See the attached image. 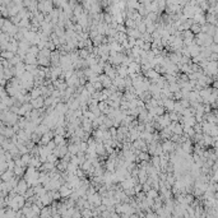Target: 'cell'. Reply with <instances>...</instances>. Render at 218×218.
<instances>
[{
    "mask_svg": "<svg viewBox=\"0 0 218 218\" xmlns=\"http://www.w3.org/2000/svg\"><path fill=\"white\" fill-rule=\"evenodd\" d=\"M31 106H32V109L33 110H40V109H44L45 107V98L42 97H38V98H36V100H31Z\"/></svg>",
    "mask_w": 218,
    "mask_h": 218,
    "instance_id": "obj_4",
    "label": "cell"
},
{
    "mask_svg": "<svg viewBox=\"0 0 218 218\" xmlns=\"http://www.w3.org/2000/svg\"><path fill=\"white\" fill-rule=\"evenodd\" d=\"M181 36H183V38H188V40H194V37H195L190 31H184Z\"/></svg>",
    "mask_w": 218,
    "mask_h": 218,
    "instance_id": "obj_35",
    "label": "cell"
},
{
    "mask_svg": "<svg viewBox=\"0 0 218 218\" xmlns=\"http://www.w3.org/2000/svg\"><path fill=\"white\" fill-rule=\"evenodd\" d=\"M55 110H56L60 115H65V114H66V111H68L69 109H68V106H66L65 103H64V102H60V103H57V105L55 106Z\"/></svg>",
    "mask_w": 218,
    "mask_h": 218,
    "instance_id": "obj_16",
    "label": "cell"
},
{
    "mask_svg": "<svg viewBox=\"0 0 218 218\" xmlns=\"http://www.w3.org/2000/svg\"><path fill=\"white\" fill-rule=\"evenodd\" d=\"M0 57L4 60H12L13 57H14V54L13 52H10V51H0Z\"/></svg>",
    "mask_w": 218,
    "mask_h": 218,
    "instance_id": "obj_20",
    "label": "cell"
},
{
    "mask_svg": "<svg viewBox=\"0 0 218 218\" xmlns=\"http://www.w3.org/2000/svg\"><path fill=\"white\" fill-rule=\"evenodd\" d=\"M143 45H144V41H143L142 38H138L135 40V47H139V49H142Z\"/></svg>",
    "mask_w": 218,
    "mask_h": 218,
    "instance_id": "obj_42",
    "label": "cell"
},
{
    "mask_svg": "<svg viewBox=\"0 0 218 218\" xmlns=\"http://www.w3.org/2000/svg\"><path fill=\"white\" fill-rule=\"evenodd\" d=\"M12 177H14V173H13V171H9V170H7L4 173L0 175V180H2L3 183H8Z\"/></svg>",
    "mask_w": 218,
    "mask_h": 218,
    "instance_id": "obj_15",
    "label": "cell"
},
{
    "mask_svg": "<svg viewBox=\"0 0 218 218\" xmlns=\"http://www.w3.org/2000/svg\"><path fill=\"white\" fill-rule=\"evenodd\" d=\"M5 139H7V138H5L4 135H0V144H2V143H4Z\"/></svg>",
    "mask_w": 218,
    "mask_h": 218,
    "instance_id": "obj_47",
    "label": "cell"
},
{
    "mask_svg": "<svg viewBox=\"0 0 218 218\" xmlns=\"http://www.w3.org/2000/svg\"><path fill=\"white\" fill-rule=\"evenodd\" d=\"M23 63L26 65H37V56H33L31 54H26Z\"/></svg>",
    "mask_w": 218,
    "mask_h": 218,
    "instance_id": "obj_9",
    "label": "cell"
},
{
    "mask_svg": "<svg viewBox=\"0 0 218 218\" xmlns=\"http://www.w3.org/2000/svg\"><path fill=\"white\" fill-rule=\"evenodd\" d=\"M59 161V158H57L55 155H52V153H50L49 156H47V158H46V162H50V163H54L55 166H56V162Z\"/></svg>",
    "mask_w": 218,
    "mask_h": 218,
    "instance_id": "obj_30",
    "label": "cell"
},
{
    "mask_svg": "<svg viewBox=\"0 0 218 218\" xmlns=\"http://www.w3.org/2000/svg\"><path fill=\"white\" fill-rule=\"evenodd\" d=\"M146 196L147 198H151V199H157L158 198V191L157 190H155V189H151L149 191H148V193H146Z\"/></svg>",
    "mask_w": 218,
    "mask_h": 218,
    "instance_id": "obj_28",
    "label": "cell"
},
{
    "mask_svg": "<svg viewBox=\"0 0 218 218\" xmlns=\"http://www.w3.org/2000/svg\"><path fill=\"white\" fill-rule=\"evenodd\" d=\"M51 208L50 207H44L41 209L40 214H38V218H51Z\"/></svg>",
    "mask_w": 218,
    "mask_h": 218,
    "instance_id": "obj_13",
    "label": "cell"
},
{
    "mask_svg": "<svg viewBox=\"0 0 218 218\" xmlns=\"http://www.w3.org/2000/svg\"><path fill=\"white\" fill-rule=\"evenodd\" d=\"M52 9H54V4H52V2L42 0V2H38V4H37V10H38L40 13L49 14Z\"/></svg>",
    "mask_w": 218,
    "mask_h": 218,
    "instance_id": "obj_1",
    "label": "cell"
},
{
    "mask_svg": "<svg viewBox=\"0 0 218 218\" xmlns=\"http://www.w3.org/2000/svg\"><path fill=\"white\" fill-rule=\"evenodd\" d=\"M98 110L101 111V114H103L106 110L109 109V106H107V103H106V101H102V102H98Z\"/></svg>",
    "mask_w": 218,
    "mask_h": 218,
    "instance_id": "obj_33",
    "label": "cell"
},
{
    "mask_svg": "<svg viewBox=\"0 0 218 218\" xmlns=\"http://www.w3.org/2000/svg\"><path fill=\"white\" fill-rule=\"evenodd\" d=\"M118 218H121V217H120V216H119V217H118Z\"/></svg>",
    "mask_w": 218,
    "mask_h": 218,
    "instance_id": "obj_49",
    "label": "cell"
},
{
    "mask_svg": "<svg viewBox=\"0 0 218 218\" xmlns=\"http://www.w3.org/2000/svg\"><path fill=\"white\" fill-rule=\"evenodd\" d=\"M78 148H79V152L86 153V151H87V143L86 142H81L78 144Z\"/></svg>",
    "mask_w": 218,
    "mask_h": 218,
    "instance_id": "obj_37",
    "label": "cell"
},
{
    "mask_svg": "<svg viewBox=\"0 0 218 218\" xmlns=\"http://www.w3.org/2000/svg\"><path fill=\"white\" fill-rule=\"evenodd\" d=\"M164 109H163V106H157V107H155V114L156 116H163L164 115Z\"/></svg>",
    "mask_w": 218,
    "mask_h": 218,
    "instance_id": "obj_34",
    "label": "cell"
},
{
    "mask_svg": "<svg viewBox=\"0 0 218 218\" xmlns=\"http://www.w3.org/2000/svg\"><path fill=\"white\" fill-rule=\"evenodd\" d=\"M7 163H8V170H9V171H13L14 167H15L14 161H9V162H7Z\"/></svg>",
    "mask_w": 218,
    "mask_h": 218,
    "instance_id": "obj_45",
    "label": "cell"
},
{
    "mask_svg": "<svg viewBox=\"0 0 218 218\" xmlns=\"http://www.w3.org/2000/svg\"><path fill=\"white\" fill-rule=\"evenodd\" d=\"M79 168V166H77L75 163H72V162H68V166H66V172L69 173H75V171Z\"/></svg>",
    "mask_w": 218,
    "mask_h": 218,
    "instance_id": "obj_25",
    "label": "cell"
},
{
    "mask_svg": "<svg viewBox=\"0 0 218 218\" xmlns=\"http://www.w3.org/2000/svg\"><path fill=\"white\" fill-rule=\"evenodd\" d=\"M13 27H14V24L10 22V19H5L4 20V24L2 26V27H0V29H2L3 33H9V32L13 29Z\"/></svg>",
    "mask_w": 218,
    "mask_h": 218,
    "instance_id": "obj_8",
    "label": "cell"
},
{
    "mask_svg": "<svg viewBox=\"0 0 218 218\" xmlns=\"http://www.w3.org/2000/svg\"><path fill=\"white\" fill-rule=\"evenodd\" d=\"M47 131H49V127H47L46 125H44V124L37 125V126H36V129H35V133H36V134H38L40 137H42L44 134H46Z\"/></svg>",
    "mask_w": 218,
    "mask_h": 218,
    "instance_id": "obj_14",
    "label": "cell"
},
{
    "mask_svg": "<svg viewBox=\"0 0 218 218\" xmlns=\"http://www.w3.org/2000/svg\"><path fill=\"white\" fill-rule=\"evenodd\" d=\"M15 214H17V212L10 209V208H7L5 209V218H15Z\"/></svg>",
    "mask_w": 218,
    "mask_h": 218,
    "instance_id": "obj_32",
    "label": "cell"
},
{
    "mask_svg": "<svg viewBox=\"0 0 218 218\" xmlns=\"http://www.w3.org/2000/svg\"><path fill=\"white\" fill-rule=\"evenodd\" d=\"M28 189H29V188H28L27 183H26L23 179H20L19 183H18V185H17V188H15V191H17L18 195H23Z\"/></svg>",
    "mask_w": 218,
    "mask_h": 218,
    "instance_id": "obj_5",
    "label": "cell"
},
{
    "mask_svg": "<svg viewBox=\"0 0 218 218\" xmlns=\"http://www.w3.org/2000/svg\"><path fill=\"white\" fill-rule=\"evenodd\" d=\"M65 133H66V129L64 126H56L54 129V134L55 135H63L65 137Z\"/></svg>",
    "mask_w": 218,
    "mask_h": 218,
    "instance_id": "obj_26",
    "label": "cell"
},
{
    "mask_svg": "<svg viewBox=\"0 0 218 218\" xmlns=\"http://www.w3.org/2000/svg\"><path fill=\"white\" fill-rule=\"evenodd\" d=\"M73 116H74V118H77V119H82V118H83V112L78 109V110H75V111H73Z\"/></svg>",
    "mask_w": 218,
    "mask_h": 218,
    "instance_id": "obj_39",
    "label": "cell"
},
{
    "mask_svg": "<svg viewBox=\"0 0 218 218\" xmlns=\"http://www.w3.org/2000/svg\"><path fill=\"white\" fill-rule=\"evenodd\" d=\"M59 191V194H60V196H61V199H68L69 196H70V194H72V189H69L66 185H61L60 186V189L57 190Z\"/></svg>",
    "mask_w": 218,
    "mask_h": 218,
    "instance_id": "obj_7",
    "label": "cell"
},
{
    "mask_svg": "<svg viewBox=\"0 0 218 218\" xmlns=\"http://www.w3.org/2000/svg\"><path fill=\"white\" fill-rule=\"evenodd\" d=\"M46 147L49 148V151H51V152H52V151H54L55 148H56V144L54 143V140H50V142H49V143H47V144H46Z\"/></svg>",
    "mask_w": 218,
    "mask_h": 218,
    "instance_id": "obj_40",
    "label": "cell"
},
{
    "mask_svg": "<svg viewBox=\"0 0 218 218\" xmlns=\"http://www.w3.org/2000/svg\"><path fill=\"white\" fill-rule=\"evenodd\" d=\"M40 200H41V203H42V205H44V207H50V204L52 203V198H51L50 191H47L44 196H41Z\"/></svg>",
    "mask_w": 218,
    "mask_h": 218,
    "instance_id": "obj_11",
    "label": "cell"
},
{
    "mask_svg": "<svg viewBox=\"0 0 218 218\" xmlns=\"http://www.w3.org/2000/svg\"><path fill=\"white\" fill-rule=\"evenodd\" d=\"M14 199H15V201H17V204H18V207H19V209H22L23 207H24V204H26V199L23 198L22 195H15V196H14Z\"/></svg>",
    "mask_w": 218,
    "mask_h": 218,
    "instance_id": "obj_24",
    "label": "cell"
},
{
    "mask_svg": "<svg viewBox=\"0 0 218 218\" xmlns=\"http://www.w3.org/2000/svg\"><path fill=\"white\" fill-rule=\"evenodd\" d=\"M3 135L7 138V139H10L13 135H15V133L13 131L12 129V126H5V129H4V133H3Z\"/></svg>",
    "mask_w": 218,
    "mask_h": 218,
    "instance_id": "obj_21",
    "label": "cell"
},
{
    "mask_svg": "<svg viewBox=\"0 0 218 218\" xmlns=\"http://www.w3.org/2000/svg\"><path fill=\"white\" fill-rule=\"evenodd\" d=\"M173 105H175V101L173 100H163V109L166 112H172L173 111Z\"/></svg>",
    "mask_w": 218,
    "mask_h": 218,
    "instance_id": "obj_10",
    "label": "cell"
},
{
    "mask_svg": "<svg viewBox=\"0 0 218 218\" xmlns=\"http://www.w3.org/2000/svg\"><path fill=\"white\" fill-rule=\"evenodd\" d=\"M54 143L57 146H66L68 144V140L65 139V137H63V135H54Z\"/></svg>",
    "mask_w": 218,
    "mask_h": 218,
    "instance_id": "obj_12",
    "label": "cell"
},
{
    "mask_svg": "<svg viewBox=\"0 0 218 218\" xmlns=\"http://www.w3.org/2000/svg\"><path fill=\"white\" fill-rule=\"evenodd\" d=\"M105 126H106V129H110V127H112V120H110L109 118H105V120H103V123H102Z\"/></svg>",
    "mask_w": 218,
    "mask_h": 218,
    "instance_id": "obj_38",
    "label": "cell"
},
{
    "mask_svg": "<svg viewBox=\"0 0 218 218\" xmlns=\"http://www.w3.org/2000/svg\"><path fill=\"white\" fill-rule=\"evenodd\" d=\"M167 88H168V91L171 92L172 94L180 91V87H179V84H177V83H172V84H168V87H167Z\"/></svg>",
    "mask_w": 218,
    "mask_h": 218,
    "instance_id": "obj_29",
    "label": "cell"
},
{
    "mask_svg": "<svg viewBox=\"0 0 218 218\" xmlns=\"http://www.w3.org/2000/svg\"><path fill=\"white\" fill-rule=\"evenodd\" d=\"M31 157H32V156L29 155V153H26V155H22V156H20V161H22V163L24 164L26 167L28 166V163H29V161H31Z\"/></svg>",
    "mask_w": 218,
    "mask_h": 218,
    "instance_id": "obj_27",
    "label": "cell"
},
{
    "mask_svg": "<svg viewBox=\"0 0 218 218\" xmlns=\"http://www.w3.org/2000/svg\"><path fill=\"white\" fill-rule=\"evenodd\" d=\"M28 94L31 96V98H32V100H36V98L41 97V91H40V88L33 87V88H32L31 91L28 92Z\"/></svg>",
    "mask_w": 218,
    "mask_h": 218,
    "instance_id": "obj_19",
    "label": "cell"
},
{
    "mask_svg": "<svg viewBox=\"0 0 218 218\" xmlns=\"http://www.w3.org/2000/svg\"><path fill=\"white\" fill-rule=\"evenodd\" d=\"M31 47V45H29V42L27 41V40H20L19 42H18V49H20V50H23V51H26L27 52L28 51V49Z\"/></svg>",
    "mask_w": 218,
    "mask_h": 218,
    "instance_id": "obj_17",
    "label": "cell"
},
{
    "mask_svg": "<svg viewBox=\"0 0 218 218\" xmlns=\"http://www.w3.org/2000/svg\"><path fill=\"white\" fill-rule=\"evenodd\" d=\"M54 130H49L46 133V134H44L41 137V139H40V142L37 143V146H46L47 143H49L50 140H52L54 139Z\"/></svg>",
    "mask_w": 218,
    "mask_h": 218,
    "instance_id": "obj_3",
    "label": "cell"
},
{
    "mask_svg": "<svg viewBox=\"0 0 218 218\" xmlns=\"http://www.w3.org/2000/svg\"><path fill=\"white\" fill-rule=\"evenodd\" d=\"M102 13V8L100 5V2H91V8H89V13L88 14H100Z\"/></svg>",
    "mask_w": 218,
    "mask_h": 218,
    "instance_id": "obj_6",
    "label": "cell"
},
{
    "mask_svg": "<svg viewBox=\"0 0 218 218\" xmlns=\"http://www.w3.org/2000/svg\"><path fill=\"white\" fill-rule=\"evenodd\" d=\"M38 49H37V46H31L28 51H27V54H31V55H33V56H37L38 55Z\"/></svg>",
    "mask_w": 218,
    "mask_h": 218,
    "instance_id": "obj_36",
    "label": "cell"
},
{
    "mask_svg": "<svg viewBox=\"0 0 218 218\" xmlns=\"http://www.w3.org/2000/svg\"><path fill=\"white\" fill-rule=\"evenodd\" d=\"M72 218H82V216H81V210L79 209H74V212H73V214H72Z\"/></svg>",
    "mask_w": 218,
    "mask_h": 218,
    "instance_id": "obj_41",
    "label": "cell"
},
{
    "mask_svg": "<svg viewBox=\"0 0 218 218\" xmlns=\"http://www.w3.org/2000/svg\"><path fill=\"white\" fill-rule=\"evenodd\" d=\"M137 101H138V98L129 101V110H130V109H137Z\"/></svg>",
    "mask_w": 218,
    "mask_h": 218,
    "instance_id": "obj_43",
    "label": "cell"
},
{
    "mask_svg": "<svg viewBox=\"0 0 218 218\" xmlns=\"http://www.w3.org/2000/svg\"><path fill=\"white\" fill-rule=\"evenodd\" d=\"M66 166H68V162H64L61 161V159H59V161L56 162V170L59 172H64V171H66Z\"/></svg>",
    "mask_w": 218,
    "mask_h": 218,
    "instance_id": "obj_18",
    "label": "cell"
},
{
    "mask_svg": "<svg viewBox=\"0 0 218 218\" xmlns=\"http://www.w3.org/2000/svg\"><path fill=\"white\" fill-rule=\"evenodd\" d=\"M4 153H5V152H4V149H3V147L0 146V155H4Z\"/></svg>",
    "mask_w": 218,
    "mask_h": 218,
    "instance_id": "obj_48",
    "label": "cell"
},
{
    "mask_svg": "<svg viewBox=\"0 0 218 218\" xmlns=\"http://www.w3.org/2000/svg\"><path fill=\"white\" fill-rule=\"evenodd\" d=\"M161 147H162V149H163V153H172L175 149H176V147L177 144L176 143H172L171 140H162L161 142Z\"/></svg>",
    "mask_w": 218,
    "mask_h": 218,
    "instance_id": "obj_2",
    "label": "cell"
},
{
    "mask_svg": "<svg viewBox=\"0 0 218 218\" xmlns=\"http://www.w3.org/2000/svg\"><path fill=\"white\" fill-rule=\"evenodd\" d=\"M142 50L143 51H151V44H148V42H144V45H143V47H142Z\"/></svg>",
    "mask_w": 218,
    "mask_h": 218,
    "instance_id": "obj_44",
    "label": "cell"
},
{
    "mask_svg": "<svg viewBox=\"0 0 218 218\" xmlns=\"http://www.w3.org/2000/svg\"><path fill=\"white\" fill-rule=\"evenodd\" d=\"M183 133H184V130H183V125L180 124V123H176V124H175V126H173V129H172V134L183 135Z\"/></svg>",
    "mask_w": 218,
    "mask_h": 218,
    "instance_id": "obj_22",
    "label": "cell"
},
{
    "mask_svg": "<svg viewBox=\"0 0 218 218\" xmlns=\"http://www.w3.org/2000/svg\"><path fill=\"white\" fill-rule=\"evenodd\" d=\"M133 189H134L135 194H137V193H140V191H142V185H140V184H137V185H135V186L133 188Z\"/></svg>",
    "mask_w": 218,
    "mask_h": 218,
    "instance_id": "obj_46",
    "label": "cell"
},
{
    "mask_svg": "<svg viewBox=\"0 0 218 218\" xmlns=\"http://www.w3.org/2000/svg\"><path fill=\"white\" fill-rule=\"evenodd\" d=\"M138 159H139V162L140 161H147V162H149V159H151V157H149V155H148L147 152H140L139 151V153H138Z\"/></svg>",
    "mask_w": 218,
    "mask_h": 218,
    "instance_id": "obj_23",
    "label": "cell"
},
{
    "mask_svg": "<svg viewBox=\"0 0 218 218\" xmlns=\"http://www.w3.org/2000/svg\"><path fill=\"white\" fill-rule=\"evenodd\" d=\"M124 26H125L126 28H130V29L137 27V24L134 23V20H133V19H125L124 20Z\"/></svg>",
    "mask_w": 218,
    "mask_h": 218,
    "instance_id": "obj_31",
    "label": "cell"
}]
</instances>
